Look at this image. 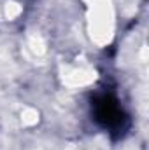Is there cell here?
<instances>
[{"mask_svg":"<svg viewBox=\"0 0 149 150\" xmlns=\"http://www.w3.org/2000/svg\"><path fill=\"white\" fill-rule=\"evenodd\" d=\"M95 115H97V120L102 122L105 127H119L123 120L119 105L105 96L98 103H95Z\"/></svg>","mask_w":149,"mask_h":150,"instance_id":"obj_1","label":"cell"}]
</instances>
